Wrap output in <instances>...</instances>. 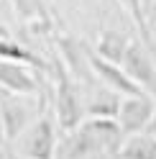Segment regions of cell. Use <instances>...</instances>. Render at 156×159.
<instances>
[{
    "instance_id": "obj_1",
    "label": "cell",
    "mask_w": 156,
    "mask_h": 159,
    "mask_svg": "<svg viewBox=\"0 0 156 159\" xmlns=\"http://www.w3.org/2000/svg\"><path fill=\"white\" fill-rule=\"evenodd\" d=\"M123 141H125V134L118 123V118H92L90 116L74 131L67 134V139L56 149V154H59V159H87L95 154L118 157Z\"/></svg>"
},
{
    "instance_id": "obj_2",
    "label": "cell",
    "mask_w": 156,
    "mask_h": 159,
    "mask_svg": "<svg viewBox=\"0 0 156 159\" xmlns=\"http://www.w3.org/2000/svg\"><path fill=\"white\" fill-rule=\"evenodd\" d=\"M51 75L56 80L54 85V111H56V121H59L62 131H74L77 126L84 121V103L77 87V77L67 69V64L62 59L54 62Z\"/></svg>"
},
{
    "instance_id": "obj_3",
    "label": "cell",
    "mask_w": 156,
    "mask_h": 159,
    "mask_svg": "<svg viewBox=\"0 0 156 159\" xmlns=\"http://www.w3.org/2000/svg\"><path fill=\"white\" fill-rule=\"evenodd\" d=\"M154 116H156V98L154 95H149V93L123 95L120 111H118V123H120L125 136L149 131Z\"/></svg>"
},
{
    "instance_id": "obj_4",
    "label": "cell",
    "mask_w": 156,
    "mask_h": 159,
    "mask_svg": "<svg viewBox=\"0 0 156 159\" xmlns=\"http://www.w3.org/2000/svg\"><path fill=\"white\" fill-rule=\"evenodd\" d=\"M56 128L49 116L36 118L23 131L21 139V157L26 159H56Z\"/></svg>"
},
{
    "instance_id": "obj_5",
    "label": "cell",
    "mask_w": 156,
    "mask_h": 159,
    "mask_svg": "<svg viewBox=\"0 0 156 159\" xmlns=\"http://www.w3.org/2000/svg\"><path fill=\"white\" fill-rule=\"evenodd\" d=\"M26 98H31V95H21V93L0 87V116H3L5 141L18 139L31 126V105H28Z\"/></svg>"
},
{
    "instance_id": "obj_6",
    "label": "cell",
    "mask_w": 156,
    "mask_h": 159,
    "mask_svg": "<svg viewBox=\"0 0 156 159\" xmlns=\"http://www.w3.org/2000/svg\"><path fill=\"white\" fill-rule=\"evenodd\" d=\"M120 67L133 77V82L141 90H146L149 95L156 98V64L149 54V46H143V41H131L128 44Z\"/></svg>"
},
{
    "instance_id": "obj_7",
    "label": "cell",
    "mask_w": 156,
    "mask_h": 159,
    "mask_svg": "<svg viewBox=\"0 0 156 159\" xmlns=\"http://www.w3.org/2000/svg\"><path fill=\"white\" fill-rule=\"evenodd\" d=\"M87 59H90V69L100 77V82H102L105 87H110V90L120 93V95H138V93H146V90H141V87L133 82V77L125 72L120 64L102 59L95 49H87Z\"/></svg>"
},
{
    "instance_id": "obj_8",
    "label": "cell",
    "mask_w": 156,
    "mask_h": 159,
    "mask_svg": "<svg viewBox=\"0 0 156 159\" xmlns=\"http://www.w3.org/2000/svg\"><path fill=\"white\" fill-rule=\"evenodd\" d=\"M0 87L21 95H41V85L31 75L28 64H18L11 59H0Z\"/></svg>"
},
{
    "instance_id": "obj_9",
    "label": "cell",
    "mask_w": 156,
    "mask_h": 159,
    "mask_svg": "<svg viewBox=\"0 0 156 159\" xmlns=\"http://www.w3.org/2000/svg\"><path fill=\"white\" fill-rule=\"evenodd\" d=\"M0 59H11V62H18V64H28V67H36L41 72H51L54 67H49L41 57L31 49H26L23 44H18L15 39H11V34L5 28H0Z\"/></svg>"
},
{
    "instance_id": "obj_10",
    "label": "cell",
    "mask_w": 156,
    "mask_h": 159,
    "mask_svg": "<svg viewBox=\"0 0 156 159\" xmlns=\"http://www.w3.org/2000/svg\"><path fill=\"white\" fill-rule=\"evenodd\" d=\"M115 159H156V136L149 131L125 136Z\"/></svg>"
},
{
    "instance_id": "obj_11",
    "label": "cell",
    "mask_w": 156,
    "mask_h": 159,
    "mask_svg": "<svg viewBox=\"0 0 156 159\" xmlns=\"http://www.w3.org/2000/svg\"><path fill=\"white\" fill-rule=\"evenodd\" d=\"M15 16L21 18L26 26H36V28H51V16L44 0H11Z\"/></svg>"
},
{
    "instance_id": "obj_12",
    "label": "cell",
    "mask_w": 156,
    "mask_h": 159,
    "mask_svg": "<svg viewBox=\"0 0 156 159\" xmlns=\"http://www.w3.org/2000/svg\"><path fill=\"white\" fill-rule=\"evenodd\" d=\"M131 39H125L120 31H113V28H105V31L97 36V44H95V52L100 54L102 59L108 62L120 64L123 57H125V49H128Z\"/></svg>"
},
{
    "instance_id": "obj_13",
    "label": "cell",
    "mask_w": 156,
    "mask_h": 159,
    "mask_svg": "<svg viewBox=\"0 0 156 159\" xmlns=\"http://www.w3.org/2000/svg\"><path fill=\"white\" fill-rule=\"evenodd\" d=\"M120 100L123 95L105 87V90H97L92 95L90 105H87V113L92 118H118V111H120Z\"/></svg>"
},
{
    "instance_id": "obj_14",
    "label": "cell",
    "mask_w": 156,
    "mask_h": 159,
    "mask_svg": "<svg viewBox=\"0 0 156 159\" xmlns=\"http://www.w3.org/2000/svg\"><path fill=\"white\" fill-rule=\"evenodd\" d=\"M120 5L125 8V13L133 18V23H136V28H138V34H141V41L149 46V52H151V49H154V41H151L149 16H146V5H143V0H120Z\"/></svg>"
},
{
    "instance_id": "obj_15",
    "label": "cell",
    "mask_w": 156,
    "mask_h": 159,
    "mask_svg": "<svg viewBox=\"0 0 156 159\" xmlns=\"http://www.w3.org/2000/svg\"><path fill=\"white\" fill-rule=\"evenodd\" d=\"M146 13H149V21L156 26V0H151V5H149V11H146Z\"/></svg>"
},
{
    "instance_id": "obj_16",
    "label": "cell",
    "mask_w": 156,
    "mask_h": 159,
    "mask_svg": "<svg viewBox=\"0 0 156 159\" xmlns=\"http://www.w3.org/2000/svg\"><path fill=\"white\" fill-rule=\"evenodd\" d=\"M5 141V128H3V116H0V144Z\"/></svg>"
},
{
    "instance_id": "obj_17",
    "label": "cell",
    "mask_w": 156,
    "mask_h": 159,
    "mask_svg": "<svg viewBox=\"0 0 156 159\" xmlns=\"http://www.w3.org/2000/svg\"><path fill=\"white\" fill-rule=\"evenodd\" d=\"M149 134L156 136V116H154V121H151V126H149Z\"/></svg>"
},
{
    "instance_id": "obj_18",
    "label": "cell",
    "mask_w": 156,
    "mask_h": 159,
    "mask_svg": "<svg viewBox=\"0 0 156 159\" xmlns=\"http://www.w3.org/2000/svg\"><path fill=\"white\" fill-rule=\"evenodd\" d=\"M143 5H146V11H149V5H151V0H143Z\"/></svg>"
},
{
    "instance_id": "obj_19",
    "label": "cell",
    "mask_w": 156,
    "mask_h": 159,
    "mask_svg": "<svg viewBox=\"0 0 156 159\" xmlns=\"http://www.w3.org/2000/svg\"><path fill=\"white\" fill-rule=\"evenodd\" d=\"M11 159H26V157H11Z\"/></svg>"
},
{
    "instance_id": "obj_20",
    "label": "cell",
    "mask_w": 156,
    "mask_h": 159,
    "mask_svg": "<svg viewBox=\"0 0 156 159\" xmlns=\"http://www.w3.org/2000/svg\"><path fill=\"white\" fill-rule=\"evenodd\" d=\"M82 3H92V0H82Z\"/></svg>"
}]
</instances>
